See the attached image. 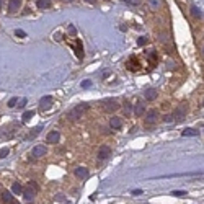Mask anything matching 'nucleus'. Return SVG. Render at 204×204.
<instances>
[{"label":"nucleus","mask_w":204,"mask_h":204,"mask_svg":"<svg viewBox=\"0 0 204 204\" xmlns=\"http://www.w3.org/2000/svg\"><path fill=\"white\" fill-rule=\"evenodd\" d=\"M137 44H139V46H146V44H147V38L146 36H140L139 39H137Z\"/></svg>","instance_id":"a878e982"},{"label":"nucleus","mask_w":204,"mask_h":204,"mask_svg":"<svg viewBox=\"0 0 204 204\" xmlns=\"http://www.w3.org/2000/svg\"><path fill=\"white\" fill-rule=\"evenodd\" d=\"M87 111H88V105H87V103H80V105L74 106V108L69 111L67 118L70 121H80L82 118L85 116V113H87Z\"/></svg>","instance_id":"f257e3e1"},{"label":"nucleus","mask_w":204,"mask_h":204,"mask_svg":"<svg viewBox=\"0 0 204 204\" xmlns=\"http://www.w3.org/2000/svg\"><path fill=\"white\" fill-rule=\"evenodd\" d=\"M39 108H41V111H46V109L52 108V96H43L39 100Z\"/></svg>","instance_id":"6e6552de"},{"label":"nucleus","mask_w":204,"mask_h":204,"mask_svg":"<svg viewBox=\"0 0 204 204\" xmlns=\"http://www.w3.org/2000/svg\"><path fill=\"white\" fill-rule=\"evenodd\" d=\"M188 103H181V105H178L175 108V111H173V118H175V121H183L186 118V115H188Z\"/></svg>","instance_id":"7ed1b4c3"},{"label":"nucleus","mask_w":204,"mask_h":204,"mask_svg":"<svg viewBox=\"0 0 204 204\" xmlns=\"http://www.w3.org/2000/svg\"><path fill=\"white\" fill-rule=\"evenodd\" d=\"M101 105H103V111H106V113H113V111H116V109H119V103L113 98L105 100Z\"/></svg>","instance_id":"20e7f679"},{"label":"nucleus","mask_w":204,"mask_h":204,"mask_svg":"<svg viewBox=\"0 0 204 204\" xmlns=\"http://www.w3.org/2000/svg\"><path fill=\"white\" fill-rule=\"evenodd\" d=\"M18 101H20V100L16 98V96L10 98V100H8V108H15V106H16V103H18Z\"/></svg>","instance_id":"4be33fe9"},{"label":"nucleus","mask_w":204,"mask_h":204,"mask_svg":"<svg viewBox=\"0 0 204 204\" xmlns=\"http://www.w3.org/2000/svg\"><path fill=\"white\" fill-rule=\"evenodd\" d=\"M124 111H126V115H131L132 108H131V105H129V103H126V105H124Z\"/></svg>","instance_id":"7c9ffc66"},{"label":"nucleus","mask_w":204,"mask_h":204,"mask_svg":"<svg viewBox=\"0 0 204 204\" xmlns=\"http://www.w3.org/2000/svg\"><path fill=\"white\" fill-rule=\"evenodd\" d=\"M171 196H186V191L180 189V191H171Z\"/></svg>","instance_id":"bb28decb"},{"label":"nucleus","mask_w":204,"mask_h":204,"mask_svg":"<svg viewBox=\"0 0 204 204\" xmlns=\"http://www.w3.org/2000/svg\"><path fill=\"white\" fill-rule=\"evenodd\" d=\"M2 199L5 203H12L13 201V198H12V193H8V191H3L2 193Z\"/></svg>","instance_id":"a211bd4d"},{"label":"nucleus","mask_w":204,"mask_h":204,"mask_svg":"<svg viewBox=\"0 0 204 204\" xmlns=\"http://www.w3.org/2000/svg\"><path fill=\"white\" fill-rule=\"evenodd\" d=\"M144 113H146V106H144V103L137 101L136 106H134V115H136V116H142Z\"/></svg>","instance_id":"ddd939ff"},{"label":"nucleus","mask_w":204,"mask_h":204,"mask_svg":"<svg viewBox=\"0 0 204 204\" xmlns=\"http://www.w3.org/2000/svg\"><path fill=\"white\" fill-rule=\"evenodd\" d=\"M144 98L149 100V101L155 100V98H157V90H155V88H149V90H146V93H144Z\"/></svg>","instance_id":"4468645a"},{"label":"nucleus","mask_w":204,"mask_h":204,"mask_svg":"<svg viewBox=\"0 0 204 204\" xmlns=\"http://www.w3.org/2000/svg\"><path fill=\"white\" fill-rule=\"evenodd\" d=\"M132 194H142V189H132Z\"/></svg>","instance_id":"72a5a7b5"},{"label":"nucleus","mask_w":204,"mask_h":204,"mask_svg":"<svg viewBox=\"0 0 204 204\" xmlns=\"http://www.w3.org/2000/svg\"><path fill=\"white\" fill-rule=\"evenodd\" d=\"M8 147H2V149H0V158H5L7 157V155H8Z\"/></svg>","instance_id":"393cba45"},{"label":"nucleus","mask_w":204,"mask_h":204,"mask_svg":"<svg viewBox=\"0 0 204 204\" xmlns=\"http://www.w3.org/2000/svg\"><path fill=\"white\" fill-rule=\"evenodd\" d=\"M74 175L77 176V178H80V180L88 178V168H85V167H77V168L74 170Z\"/></svg>","instance_id":"9d476101"},{"label":"nucleus","mask_w":204,"mask_h":204,"mask_svg":"<svg viewBox=\"0 0 204 204\" xmlns=\"http://www.w3.org/2000/svg\"><path fill=\"white\" fill-rule=\"evenodd\" d=\"M39 131H41V126H38V127H34V129H31V132H30V139H31V137H36L38 136V134H39Z\"/></svg>","instance_id":"5701e85b"},{"label":"nucleus","mask_w":204,"mask_h":204,"mask_svg":"<svg viewBox=\"0 0 204 204\" xmlns=\"http://www.w3.org/2000/svg\"><path fill=\"white\" fill-rule=\"evenodd\" d=\"M203 56H204V46H203Z\"/></svg>","instance_id":"e433bc0d"},{"label":"nucleus","mask_w":204,"mask_h":204,"mask_svg":"<svg viewBox=\"0 0 204 204\" xmlns=\"http://www.w3.org/2000/svg\"><path fill=\"white\" fill-rule=\"evenodd\" d=\"M54 199H56V201H65V198H64V194H62V193H59V194H56V198H54Z\"/></svg>","instance_id":"2f4dec72"},{"label":"nucleus","mask_w":204,"mask_h":204,"mask_svg":"<svg viewBox=\"0 0 204 204\" xmlns=\"http://www.w3.org/2000/svg\"><path fill=\"white\" fill-rule=\"evenodd\" d=\"M123 2L129 3V5H139V3H140V0H123Z\"/></svg>","instance_id":"c756f323"},{"label":"nucleus","mask_w":204,"mask_h":204,"mask_svg":"<svg viewBox=\"0 0 204 204\" xmlns=\"http://www.w3.org/2000/svg\"><path fill=\"white\" fill-rule=\"evenodd\" d=\"M36 5H38V8H41V10L49 8V7H51V0H38Z\"/></svg>","instance_id":"dca6fc26"},{"label":"nucleus","mask_w":204,"mask_h":204,"mask_svg":"<svg viewBox=\"0 0 204 204\" xmlns=\"http://www.w3.org/2000/svg\"><path fill=\"white\" fill-rule=\"evenodd\" d=\"M33 116H34V111H25L21 118H23V121H30Z\"/></svg>","instance_id":"aec40b11"},{"label":"nucleus","mask_w":204,"mask_h":204,"mask_svg":"<svg viewBox=\"0 0 204 204\" xmlns=\"http://www.w3.org/2000/svg\"><path fill=\"white\" fill-rule=\"evenodd\" d=\"M203 105H204V100H203Z\"/></svg>","instance_id":"58836bf2"},{"label":"nucleus","mask_w":204,"mask_h":204,"mask_svg":"<svg viewBox=\"0 0 204 204\" xmlns=\"http://www.w3.org/2000/svg\"><path fill=\"white\" fill-rule=\"evenodd\" d=\"M189 13H191L194 18H201V10H199L198 7H194V5L189 7Z\"/></svg>","instance_id":"f3484780"},{"label":"nucleus","mask_w":204,"mask_h":204,"mask_svg":"<svg viewBox=\"0 0 204 204\" xmlns=\"http://www.w3.org/2000/svg\"><path fill=\"white\" fill-rule=\"evenodd\" d=\"M198 134H199V131L191 129V127H186V129L181 132V136H183V137H189V136H198Z\"/></svg>","instance_id":"2eb2a0df"},{"label":"nucleus","mask_w":204,"mask_h":204,"mask_svg":"<svg viewBox=\"0 0 204 204\" xmlns=\"http://www.w3.org/2000/svg\"><path fill=\"white\" fill-rule=\"evenodd\" d=\"M158 121V111L157 109H150V111L146 113V124L150 126V124H155Z\"/></svg>","instance_id":"39448f33"},{"label":"nucleus","mask_w":204,"mask_h":204,"mask_svg":"<svg viewBox=\"0 0 204 204\" xmlns=\"http://www.w3.org/2000/svg\"><path fill=\"white\" fill-rule=\"evenodd\" d=\"M10 204H20V203H16V201H12V203H10Z\"/></svg>","instance_id":"c9c22d12"},{"label":"nucleus","mask_w":204,"mask_h":204,"mask_svg":"<svg viewBox=\"0 0 204 204\" xmlns=\"http://www.w3.org/2000/svg\"><path fill=\"white\" fill-rule=\"evenodd\" d=\"M59 140H61V132H59V131H51V132L47 134V137H46L47 144H57Z\"/></svg>","instance_id":"1a4fd4ad"},{"label":"nucleus","mask_w":204,"mask_h":204,"mask_svg":"<svg viewBox=\"0 0 204 204\" xmlns=\"http://www.w3.org/2000/svg\"><path fill=\"white\" fill-rule=\"evenodd\" d=\"M109 126L113 127V129H121L123 127V119L118 116H113L111 119H109Z\"/></svg>","instance_id":"f8f14e48"},{"label":"nucleus","mask_w":204,"mask_h":204,"mask_svg":"<svg viewBox=\"0 0 204 204\" xmlns=\"http://www.w3.org/2000/svg\"><path fill=\"white\" fill-rule=\"evenodd\" d=\"M46 154H47V147L46 146H34L33 150H31V155H33L34 158H41V157H44Z\"/></svg>","instance_id":"423d86ee"},{"label":"nucleus","mask_w":204,"mask_h":204,"mask_svg":"<svg viewBox=\"0 0 204 204\" xmlns=\"http://www.w3.org/2000/svg\"><path fill=\"white\" fill-rule=\"evenodd\" d=\"M160 3H162L160 0H149V5H150L154 10H157L158 7H160Z\"/></svg>","instance_id":"412c9836"},{"label":"nucleus","mask_w":204,"mask_h":204,"mask_svg":"<svg viewBox=\"0 0 204 204\" xmlns=\"http://www.w3.org/2000/svg\"><path fill=\"white\" fill-rule=\"evenodd\" d=\"M92 87V80H84L82 82V88H88Z\"/></svg>","instance_id":"c85d7f7f"},{"label":"nucleus","mask_w":204,"mask_h":204,"mask_svg":"<svg viewBox=\"0 0 204 204\" xmlns=\"http://www.w3.org/2000/svg\"><path fill=\"white\" fill-rule=\"evenodd\" d=\"M25 105H26V98H21V101H20V108H25Z\"/></svg>","instance_id":"473e14b6"},{"label":"nucleus","mask_w":204,"mask_h":204,"mask_svg":"<svg viewBox=\"0 0 204 204\" xmlns=\"http://www.w3.org/2000/svg\"><path fill=\"white\" fill-rule=\"evenodd\" d=\"M23 196H25L26 203L34 201V198H36V185H34V181H30V185L26 188H23Z\"/></svg>","instance_id":"f03ea898"},{"label":"nucleus","mask_w":204,"mask_h":204,"mask_svg":"<svg viewBox=\"0 0 204 204\" xmlns=\"http://www.w3.org/2000/svg\"><path fill=\"white\" fill-rule=\"evenodd\" d=\"M84 2H87V3H95L96 0H84Z\"/></svg>","instance_id":"f704fd0d"},{"label":"nucleus","mask_w":204,"mask_h":204,"mask_svg":"<svg viewBox=\"0 0 204 204\" xmlns=\"http://www.w3.org/2000/svg\"><path fill=\"white\" fill-rule=\"evenodd\" d=\"M20 7H21V0H8V12L10 13H15Z\"/></svg>","instance_id":"9b49d317"},{"label":"nucleus","mask_w":204,"mask_h":204,"mask_svg":"<svg viewBox=\"0 0 204 204\" xmlns=\"http://www.w3.org/2000/svg\"><path fill=\"white\" fill-rule=\"evenodd\" d=\"M109 155H111V149H109L108 146H101L98 150V160L100 162H105L109 158Z\"/></svg>","instance_id":"0eeeda50"},{"label":"nucleus","mask_w":204,"mask_h":204,"mask_svg":"<svg viewBox=\"0 0 204 204\" xmlns=\"http://www.w3.org/2000/svg\"><path fill=\"white\" fill-rule=\"evenodd\" d=\"M12 191L15 193V194H20V193H21V185H20V183H13V185H12Z\"/></svg>","instance_id":"6ab92c4d"},{"label":"nucleus","mask_w":204,"mask_h":204,"mask_svg":"<svg viewBox=\"0 0 204 204\" xmlns=\"http://www.w3.org/2000/svg\"><path fill=\"white\" fill-rule=\"evenodd\" d=\"M0 7H2V0H0Z\"/></svg>","instance_id":"4c0bfd02"},{"label":"nucleus","mask_w":204,"mask_h":204,"mask_svg":"<svg viewBox=\"0 0 204 204\" xmlns=\"http://www.w3.org/2000/svg\"><path fill=\"white\" fill-rule=\"evenodd\" d=\"M173 121H175V118H173V115H165V116H163V123L170 124V123H173Z\"/></svg>","instance_id":"b1692460"},{"label":"nucleus","mask_w":204,"mask_h":204,"mask_svg":"<svg viewBox=\"0 0 204 204\" xmlns=\"http://www.w3.org/2000/svg\"><path fill=\"white\" fill-rule=\"evenodd\" d=\"M15 34H16L18 38H26V33H25V31H21V30H16Z\"/></svg>","instance_id":"cd10ccee"}]
</instances>
